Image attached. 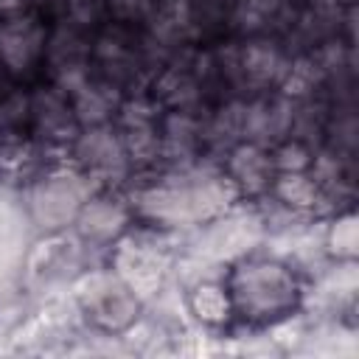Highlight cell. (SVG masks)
<instances>
[{"instance_id":"6da1fadb","label":"cell","mask_w":359,"mask_h":359,"mask_svg":"<svg viewBox=\"0 0 359 359\" xmlns=\"http://www.w3.org/2000/svg\"><path fill=\"white\" fill-rule=\"evenodd\" d=\"M236 196L238 191L227 180L224 168L213 171L191 163V165H180L174 174L146 188L137 205L143 216L157 224L185 227V224H196L216 216Z\"/></svg>"},{"instance_id":"d6986e66","label":"cell","mask_w":359,"mask_h":359,"mask_svg":"<svg viewBox=\"0 0 359 359\" xmlns=\"http://www.w3.org/2000/svg\"><path fill=\"white\" fill-rule=\"evenodd\" d=\"M39 3H48V0H39Z\"/></svg>"},{"instance_id":"e0dca14e","label":"cell","mask_w":359,"mask_h":359,"mask_svg":"<svg viewBox=\"0 0 359 359\" xmlns=\"http://www.w3.org/2000/svg\"><path fill=\"white\" fill-rule=\"evenodd\" d=\"M328 244L337 252V258H353L356 255V219H353V213H345L334 222Z\"/></svg>"},{"instance_id":"4fadbf2b","label":"cell","mask_w":359,"mask_h":359,"mask_svg":"<svg viewBox=\"0 0 359 359\" xmlns=\"http://www.w3.org/2000/svg\"><path fill=\"white\" fill-rule=\"evenodd\" d=\"M129 222L126 205L112 194H90L76 216L79 233L90 241H109L115 238Z\"/></svg>"},{"instance_id":"5b68a950","label":"cell","mask_w":359,"mask_h":359,"mask_svg":"<svg viewBox=\"0 0 359 359\" xmlns=\"http://www.w3.org/2000/svg\"><path fill=\"white\" fill-rule=\"evenodd\" d=\"M42 65H45L50 81L65 93H70L84 79H90L93 76L90 73V67H93V42L87 39L84 25L65 20L53 34H48Z\"/></svg>"},{"instance_id":"7a4b0ae2","label":"cell","mask_w":359,"mask_h":359,"mask_svg":"<svg viewBox=\"0 0 359 359\" xmlns=\"http://www.w3.org/2000/svg\"><path fill=\"white\" fill-rule=\"evenodd\" d=\"M224 292L230 297V309L238 317L255 323H272L278 317H286L300 300L294 272L275 258L241 261L233 269L230 286Z\"/></svg>"},{"instance_id":"8992f818","label":"cell","mask_w":359,"mask_h":359,"mask_svg":"<svg viewBox=\"0 0 359 359\" xmlns=\"http://www.w3.org/2000/svg\"><path fill=\"white\" fill-rule=\"evenodd\" d=\"M48 42V28L34 14H11L0 17V65L14 73L25 76L36 65H42Z\"/></svg>"},{"instance_id":"3957f363","label":"cell","mask_w":359,"mask_h":359,"mask_svg":"<svg viewBox=\"0 0 359 359\" xmlns=\"http://www.w3.org/2000/svg\"><path fill=\"white\" fill-rule=\"evenodd\" d=\"M219 67L230 84L250 90V93H264L269 87H283V81L292 70V62L275 42L250 39V42L227 50V56L222 59Z\"/></svg>"},{"instance_id":"8fae6325","label":"cell","mask_w":359,"mask_h":359,"mask_svg":"<svg viewBox=\"0 0 359 359\" xmlns=\"http://www.w3.org/2000/svg\"><path fill=\"white\" fill-rule=\"evenodd\" d=\"M205 84H208V70H202V62L191 59V62L168 65L157 76L154 90H157L160 101L168 109H191V112H196V104L205 95Z\"/></svg>"},{"instance_id":"5bb4252c","label":"cell","mask_w":359,"mask_h":359,"mask_svg":"<svg viewBox=\"0 0 359 359\" xmlns=\"http://www.w3.org/2000/svg\"><path fill=\"white\" fill-rule=\"evenodd\" d=\"M269 191L278 196V202L289 205L292 210H311L325 199L323 185L309 171H283L275 174Z\"/></svg>"},{"instance_id":"9a60e30c","label":"cell","mask_w":359,"mask_h":359,"mask_svg":"<svg viewBox=\"0 0 359 359\" xmlns=\"http://www.w3.org/2000/svg\"><path fill=\"white\" fill-rule=\"evenodd\" d=\"M286 14V0H236V22L244 31H266Z\"/></svg>"},{"instance_id":"2e32d148","label":"cell","mask_w":359,"mask_h":359,"mask_svg":"<svg viewBox=\"0 0 359 359\" xmlns=\"http://www.w3.org/2000/svg\"><path fill=\"white\" fill-rule=\"evenodd\" d=\"M160 3L163 0H107V8L118 22H143L151 20Z\"/></svg>"},{"instance_id":"52a82bcc","label":"cell","mask_w":359,"mask_h":359,"mask_svg":"<svg viewBox=\"0 0 359 359\" xmlns=\"http://www.w3.org/2000/svg\"><path fill=\"white\" fill-rule=\"evenodd\" d=\"M45 182L36 185V191L31 194V208L34 216L39 222H45L48 227H59L67 224L70 219L79 216L84 199L93 194V180L84 177L81 171L67 177V174H53V177H42Z\"/></svg>"},{"instance_id":"ac0fdd59","label":"cell","mask_w":359,"mask_h":359,"mask_svg":"<svg viewBox=\"0 0 359 359\" xmlns=\"http://www.w3.org/2000/svg\"><path fill=\"white\" fill-rule=\"evenodd\" d=\"M28 0H0V17H11V14H20L25 11Z\"/></svg>"},{"instance_id":"277c9868","label":"cell","mask_w":359,"mask_h":359,"mask_svg":"<svg viewBox=\"0 0 359 359\" xmlns=\"http://www.w3.org/2000/svg\"><path fill=\"white\" fill-rule=\"evenodd\" d=\"M70 146H73L79 171L93 182H115L126 177V171L132 168L118 123L81 126Z\"/></svg>"},{"instance_id":"30bf717a","label":"cell","mask_w":359,"mask_h":359,"mask_svg":"<svg viewBox=\"0 0 359 359\" xmlns=\"http://www.w3.org/2000/svg\"><path fill=\"white\" fill-rule=\"evenodd\" d=\"M224 174L238 194H264V191H269L278 171H275L269 146L236 143V146H230Z\"/></svg>"},{"instance_id":"9c48e42d","label":"cell","mask_w":359,"mask_h":359,"mask_svg":"<svg viewBox=\"0 0 359 359\" xmlns=\"http://www.w3.org/2000/svg\"><path fill=\"white\" fill-rule=\"evenodd\" d=\"M163 157L177 165H191L208 143V123H202L191 109H168L160 118Z\"/></svg>"},{"instance_id":"ba28073f","label":"cell","mask_w":359,"mask_h":359,"mask_svg":"<svg viewBox=\"0 0 359 359\" xmlns=\"http://www.w3.org/2000/svg\"><path fill=\"white\" fill-rule=\"evenodd\" d=\"M81 123L73 112L70 95L56 84L39 87L28 95V132L45 143H73Z\"/></svg>"},{"instance_id":"7c38bea8","label":"cell","mask_w":359,"mask_h":359,"mask_svg":"<svg viewBox=\"0 0 359 359\" xmlns=\"http://www.w3.org/2000/svg\"><path fill=\"white\" fill-rule=\"evenodd\" d=\"M70 104L73 112L79 118L81 126H98V123H112V118L121 112L123 98H121V87H115L107 79H84L79 87H73L70 93Z\"/></svg>"}]
</instances>
